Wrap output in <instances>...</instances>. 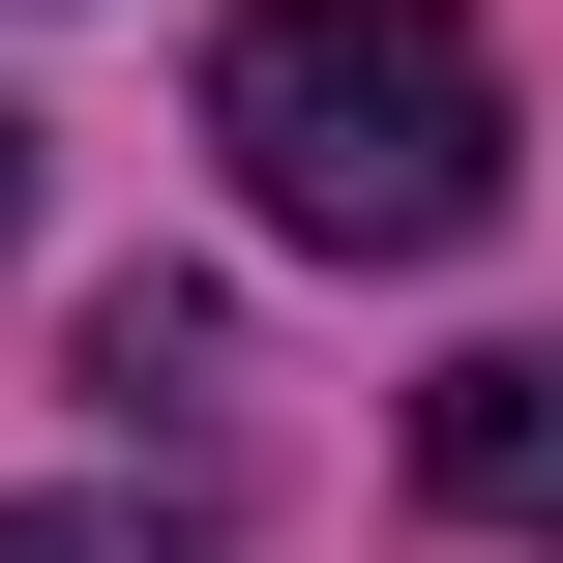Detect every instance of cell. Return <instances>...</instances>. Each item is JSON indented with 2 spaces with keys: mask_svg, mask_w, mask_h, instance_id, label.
<instances>
[{
  "mask_svg": "<svg viewBox=\"0 0 563 563\" xmlns=\"http://www.w3.org/2000/svg\"><path fill=\"white\" fill-rule=\"evenodd\" d=\"M208 148H238V208L327 238V267L505 238V59H475L445 0H238V30H208Z\"/></svg>",
  "mask_w": 563,
  "mask_h": 563,
  "instance_id": "cell-1",
  "label": "cell"
},
{
  "mask_svg": "<svg viewBox=\"0 0 563 563\" xmlns=\"http://www.w3.org/2000/svg\"><path fill=\"white\" fill-rule=\"evenodd\" d=\"M416 475H445L475 534H563V356H475V386L416 416Z\"/></svg>",
  "mask_w": 563,
  "mask_h": 563,
  "instance_id": "cell-2",
  "label": "cell"
},
{
  "mask_svg": "<svg viewBox=\"0 0 563 563\" xmlns=\"http://www.w3.org/2000/svg\"><path fill=\"white\" fill-rule=\"evenodd\" d=\"M0 238H30V119H0Z\"/></svg>",
  "mask_w": 563,
  "mask_h": 563,
  "instance_id": "cell-4",
  "label": "cell"
},
{
  "mask_svg": "<svg viewBox=\"0 0 563 563\" xmlns=\"http://www.w3.org/2000/svg\"><path fill=\"white\" fill-rule=\"evenodd\" d=\"M0 563H178L148 505H0Z\"/></svg>",
  "mask_w": 563,
  "mask_h": 563,
  "instance_id": "cell-3",
  "label": "cell"
}]
</instances>
